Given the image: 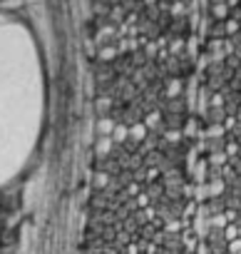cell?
<instances>
[{"label": "cell", "mask_w": 241, "mask_h": 254, "mask_svg": "<svg viewBox=\"0 0 241 254\" xmlns=\"http://www.w3.org/2000/svg\"><path fill=\"white\" fill-rule=\"evenodd\" d=\"M48 87L35 35L0 13V190L33 162L45 127Z\"/></svg>", "instance_id": "obj_1"}]
</instances>
